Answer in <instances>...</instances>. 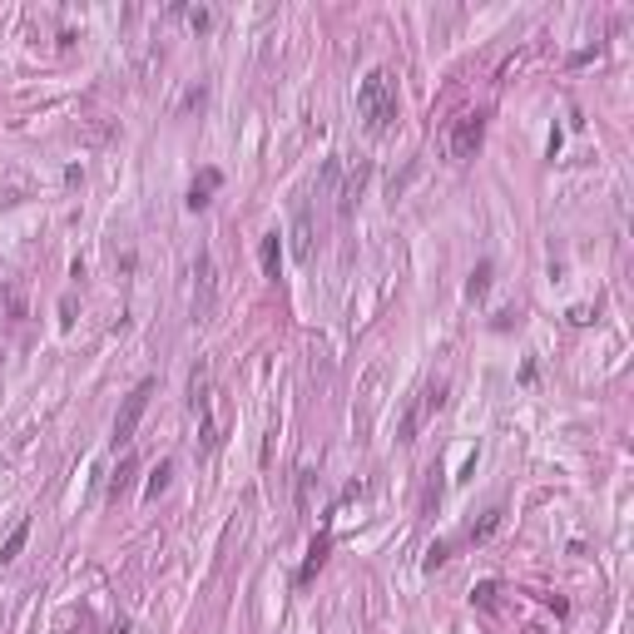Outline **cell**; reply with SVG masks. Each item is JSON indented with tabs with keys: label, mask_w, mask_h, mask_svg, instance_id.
Returning a JSON list of instances; mask_svg holds the SVG:
<instances>
[{
	"label": "cell",
	"mask_w": 634,
	"mask_h": 634,
	"mask_svg": "<svg viewBox=\"0 0 634 634\" xmlns=\"http://www.w3.org/2000/svg\"><path fill=\"white\" fill-rule=\"evenodd\" d=\"M486 287H491V263H481L471 273V298H486Z\"/></svg>",
	"instance_id": "obj_12"
},
{
	"label": "cell",
	"mask_w": 634,
	"mask_h": 634,
	"mask_svg": "<svg viewBox=\"0 0 634 634\" xmlns=\"http://www.w3.org/2000/svg\"><path fill=\"white\" fill-rule=\"evenodd\" d=\"M357 114H362L367 134H382L396 120V85L387 70H367V80L357 85Z\"/></svg>",
	"instance_id": "obj_1"
},
{
	"label": "cell",
	"mask_w": 634,
	"mask_h": 634,
	"mask_svg": "<svg viewBox=\"0 0 634 634\" xmlns=\"http://www.w3.org/2000/svg\"><path fill=\"white\" fill-rule=\"evenodd\" d=\"M471 600H476V605H486V610H491V605H496V585H476V595H471Z\"/></svg>",
	"instance_id": "obj_15"
},
{
	"label": "cell",
	"mask_w": 634,
	"mask_h": 634,
	"mask_svg": "<svg viewBox=\"0 0 634 634\" xmlns=\"http://www.w3.org/2000/svg\"><path fill=\"white\" fill-rule=\"evenodd\" d=\"M168 476H174V466H168V461H159V466H154V476H149V486H144V496H149V500H159V496L168 491Z\"/></svg>",
	"instance_id": "obj_9"
},
{
	"label": "cell",
	"mask_w": 634,
	"mask_h": 634,
	"mask_svg": "<svg viewBox=\"0 0 634 634\" xmlns=\"http://www.w3.org/2000/svg\"><path fill=\"white\" fill-rule=\"evenodd\" d=\"M149 396H154V382H139V387L124 396V412L114 417V446L134 441V426H139V417H144V407H149Z\"/></svg>",
	"instance_id": "obj_4"
},
{
	"label": "cell",
	"mask_w": 634,
	"mask_h": 634,
	"mask_svg": "<svg viewBox=\"0 0 634 634\" xmlns=\"http://www.w3.org/2000/svg\"><path fill=\"white\" fill-rule=\"evenodd\" d=\"M25 540H30V521H20V526L10 531V540L0 545V565H10V560H15V555L25 550Z\"/></svg>",
	"instance_id": "obj_8"
},
{
	"label": "cell",
	"mask_w": 634,
	"mask_h": 634,
	"mask_svg": "<svg viewBox=\"0 0 634 634\" xmlns=\"http://www.w3.org/2000/svg\"><path fill=\"white\" fill-rule=\"evenodd\" d=\"M293 258L308 263L312 258V203L298 199V213H293Z\"/></svg>",
	"instance_id": "obj_5"
},
{
	"label": "cell",
	"mask_w": 634,
	"mask_h": 634,
	"mask_svg": "<svg viewBox=\"0 0 634 634\" xmlns=\"http://www.w3.org/2000/svg\"><path fill=\"white\" fill-rule=\"evenodd\" d=\"M322 555H327V535H322V540H317V545H312V560H308V565H303V580H308V575H312V570H317V565H322Z\"/></svg>",
	"instance_id": "obj_14"
},
{
	"label": "cell",
	"mask_w": 634,
	"mask_h": 634,
	"mask_svg": "<svg viewBox=\"0 0 634 634\" xmlns=\"http://www.w3.org/2000/svg\"><path fill=\"white\" fill-rule=\"evenodd\" d=\"M189 407L194 412H208V362H199L194 377H189Z\"/></svg>",
	"instance_id": "obj_6"
},
{
	"label": "cell",
	"mask_w": 634,
	"mask_h": 634,
	"mask_svg": "<svg viewBox=\"0 0 634 634\" xmlns=\"http://www.w3.org/2000/svg\"><path fill=\"white\" fill-rule=\"evenodd\" d=\"M263 273H268V278H278V233H268V238H263Z\"/></svg>",
	"instance_id": "obj_11"
},
{
	"label": "cell",
	"mask_w": 634,
	"mask_h": 634,
	"mask_svg": "<svg viewBox=\"0 0 634 634\" xmlns=\"http://www.w3.org/2000/svg\"><path fill=\"white\" fill-rule=\"evenodd\" d=\"M213 298H218V273H213V258L199 253L194 258V322L213 317Z\"/></svg>",
	"instance_id": "obj_3"
},
{
	"label": "cell",
	"mask_w": 634,
	"mask_h": 634,
	"mask_svg": "<svg viewBox=\"0 0 634 634\" xmlns=\"http://www.w3.org/2000/svg\"><path fill=\"white\" fill-rule=\"evenodd\" d=\"M213 189H218V168H203V174L194 179V189H189V208H203Z\"/></svg>",
	"instance_id": "obj_7"
},
{
	"label": "cell",
	"mask_w": 634,
	"mask_h": 634,
	"mask_svg": "<svg viewBox=\"0 0 634 634\" xmlns=\"http://www.w3.org/2000/svg\"><path fill=\"white\" fill-rule=\"evenodd\" d=\"M496 526H500V510H491V515H486V521H481V526L471 531V540H486V535H491Z\"/></svg>",
	"instance_id": "obj_13"
},
{
	"label": "cell",
	"mask_w": 634,
	"mask_h": 634,
	"mask_svg": "<svg viewBox=\"0 0 634 634\" xmlns=\"http://www.w3.org/2000/svg\"><path fill=\"white\" fill-rule=\"evenodd\" d=\"M481 139H486V114H481V109H476V114H461L456 129H451V139H446V154H451L456 164H466V159L481 149Z\"/></svg>",
	"instance_id": "obj_2"
},
{
	"label": "cell",
	"mask_w": 634,
	"mask_h": 634,
	"mask_svg": "<svg viewBox=\"0 0 634 634\" xmlns=\"http://www.w3.org/2000/svg\"><path fill=\"white\" fill-rule=\"evenodd\" d=\"M129 476H134V456L120 461V471H114V486H109V500H120V496L129 491Z\"/></svg>",
	"instance_id": "obj_10"
}]
</instances>
